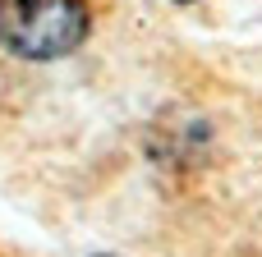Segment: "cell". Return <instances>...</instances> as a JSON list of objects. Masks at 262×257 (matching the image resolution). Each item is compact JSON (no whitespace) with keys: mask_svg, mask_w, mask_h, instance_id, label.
<instances>
[{"mask_svg":"<svg viewBox=\"0 0 262 257\" xmlns=\"http://www.w3.org/2000/svg\"><path fill=\"white\" fill-rule=\"evenodd\" d=\"M92 32L83 0H0V46L18 60H64Z\"/></svg>","mask_w":262,"mask_h":257,"instance_id":"1","label":"cell"},{"mask_svg":"<svg viewBox=\"0 0 262 257\" xmlns=\"http://www.w3.org/2000/svg\"><path fill=\"white\" fill-rule=\"evenodd\" d=\"M180 5H189V0H180Z\"/></svg>","mask_w":262,"mask_h":257,"instance_id":"2","label":"cell"}]
</instances>
